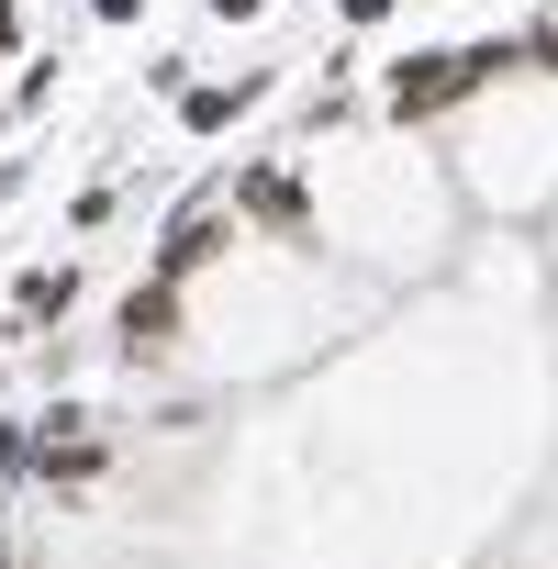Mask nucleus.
Returning <instances> with one entry per match:
<instances>
[{
	"label": "nucleus",
	"instance_id": "nucleus-5",
	"mask_svg": "<svg viewBox=\"0 0 558 569\" xmlns=\"http://www.w3.org/2000/svg\"><path fill=\"white\" fill-rule=\"evenodd\" d=\"M235 212H257V223H302V168H246V179H235Z\"/></svg>",
	"mask_w": 558,
	"mask_h": 569
},
{
	"label": "nucleus",
	"instance_id": "nucleus-7",
	"mask_svg": "<svg viewBox=\"0 0 558 569\" xmlns=\"http://www.w3.org/2000/svg\"><path fill=\"white\" fill-rule=\"evenodd\" d=\"M23 469H34V425H23V413H0V480H23Z\"/></svg>",
	"mask_w": 558,
	"mask_h": 569
},
{
	"label": "nucleus",
	"instance_id": "nucleus-2",
	"mask_svg": "<svg viewBox=\"0 0 558 569\" xmlns=\"http://www.w3.org/2000/svg\"><path fill=\"white\" fill-rule=\"evenodd\" d=\"M223 246H235V223H223V201H190V212L168 223V246H157V279H168V291H179V279H190V268H212Z\"/></svg>",
	"mask_w": 558,
	"mask_h": 569
},
{
	"label": "nucleus",
	"instance_id": "nucleus-10",
	"mask_svg": "<svg viewBox=\"0 0 558 569\" xmlns=\"http://www.w3.org/2000/svg\"><path fill=\"white\" fill-rule=\"evenodd\" d=\"M90 12H101V23H134V12H146V0H90Z\"/></svg>",
	"mask_w": 558,
	"mask_h": 569
},
{
	"label": "nucleus",
	"instance_id": "nucleus-12",
	"mask_svg": "<svg viewBox=\"0 0 558 569\" xmlns=\"http://www.w3.org/2000/svg\"><path fill=\"white\" fill-rule=\"evenodd\" d=\"M0 46H23V12H12V0H0Z\"/></svg>",
	"mask_w": 558,
	"mask_h": 569
},
{
	"label": "nucleus",
	"instance_id": "nucleus-9",
	"mask_svg": "<svg viewBox=\"0 0 558 569\" xmlns=\"http://www.w3.org/2000/svg\"><path fill=\"white\" fill-rule=\"evenodd\" d=\"M268 12V0H212V23H257Z\"/></svg>",
	"mask_w": 558,
	"mask_h": 569
},
{
	"label": "nucleus",
	"instance_id": "nucleus-1",
	"mask_svg": "<svg viewBox=\"0 0 558 569\" xmlns=\"http://www.w3.org/2000/svg\"><path fill=\"white\" fill-rule=\"evenodd\" d=\"M458 90H480V79H469V57H402V68L380 79V112H402V123H425V112H447Z\"/></svg>",
	"mask_w": 558,
	"mask_h": 569
},
{
	"label": "nucleus",
	"instance_id": "nucleus-6",
	"mask_svg": "<svg viewBox=\"0 0 558 569\" xmlns=\"http://www.w3.org/2000/svg\"><path fill=\"white\" fill-rule=\"evenodd\" d=\"M68 302H79V268H23L12 279V313L23 325H68Z\"/></svg>",
	"mask_w": 558,
	"mask_h": 569
},
{
	"label": "nucleus",
	"instance_id": "nucleus-11",
	"mask_svg": "<svg viewBox=\"0 0 558 569\" xmlns=\"http://www.w3.org/2000/svg\"><path fill=\"white\" fill-rule=\"evenodd\" d=\"M347 23H391V0H347Z\"/></svg>",
	"mask_w": 558,
	"mask_h": 569
},
{
	"label": "nucleus",
	"instance_id": "nucleus-3",
	"mask_svg": "<svg viewBox=\"0 0 558 569\" xmlns=\"http://www.w3.org/2000/svg\"><path fill=\"white\" fill-rule=\"evenodd\" d=\"M168 347H179V291H168V279H134V291H123V358L146 369Z\"/></svg>",
	"mask_w": 558,
	"mask_h": 569
},
{
	"label": "nucleus",
	"instance_id": "nucleus-13",
	"mask_svg": "<svg viewBox=\"0 0 558 569\" xmlns=\"http://www.w3.org/2000/svg\"><path fill=\"white\" fill-rule=\"evenodd\" d=\"M0 569H12V536H0Z\"/></svg>",
	"mask_w": 558,
	"mask_h": 569
},
{
	"label": "nucleus",
	"instance_id": "nucleus-4",
	"mask_svg": "<svg viewBox=\"0 0 558 569\" xmlns=\"http://www.w3.org/2000/svg\"><path fill=\"white\" fill-rule=\"evenodd\" d=\"M257 101H268V68H246V79H190V90H179V123H190V134H223V123H246Z\"/></svg>",
	"mask_w": 558,
	"mask_h": 569
},
{
	"label": "nucleus",
	"instance_id": "nucleus-8",
	"mask_svg": "<svg viewBox=\"0 0 558 569\" xmlns=\"http://www.w3.org/2000/svg\"><path fill=\"white\" fill-rule=\"evenodd\" d=\"M525 57H536V68H558V0H547V23L525 34Z\"/></svg>",
	"mask_w": 558,
	"mask_h": 569
},
{
	"label": "nucleus",
	"instance_id": "nucleus-14",
	"mask_svg": "<svg viewBox=\"0 0 558 569\" xmlns=\"http://www.w3.org/2000/svg\"><path fill=\"white\" fill-rule=\"evenodd\" d=\"M0 201H12V168H0Z\"/></svg>",
	"mask_w": 558,
	"mask_h": 569
}]
</instances>
